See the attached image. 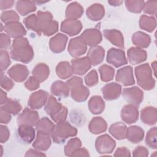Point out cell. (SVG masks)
I'll return each instance as SVG.
<instances>
[{
	"mask_svg": "<svg viewBox=\"0 0 157 157\" xmlns=\"http://www.w3.org/2000/svg\"><path fill=\"white\" fill-rule=\"evenodd\" d=\"M10 56L15 61L23 63H28L34 57L32 47L26 38L15 39L10 48Z\"/></svg>",
	"mask_w": 157,
	"mask_h": 157,
	"instance_id": "6da1fadb",
	"label": "cell"
},
{
	"mask_svg": "<svg viewBox=\"0 0 157 157\" xmlns=\"http://www.w3.org/2000/svg\"><path fill=\"white\" fill-rule=\"evenodd\" d=\"M36 15L39 36L43 33L45 36H50L58 31V23L56 21L53 20V16L50 12L38 11Z\"/></svg>",
	"mask_w": 157,
	"mask_h": 157,
	"instance_id": "7a4b0ae2",
	"label": "cell"
},
{
	"mask_svg": "<svg viewBox=\"0 0 157 157\" xmlns=\"http://www.w3.org/2000/svg\"><path fill=\"white\" fill-rule=\"evenodd\" d=\"M44 110L55 123L64 121L67 115V109L61 103L58 102L55 98L50 96L45 104Z\"/></svg>",
	"mask_w": 157,
	"mask_h": 157,
	"instance_id": "3957f363",
	"label": "cell"
},
{
	"mask_svg": "<svg viewBox=\"0 0 157 157\" xmlns=\"http://www.w3.org/2000/svg\"><path fill=\"white\" fill-rule=\"evenodd\" d=\"M135 75L139 86L145 90L153 89L155 85V80L152 77V71L148 64H144L135 68Z\"/></svg>",
	"mask_w": 157,
	"mask_h": 157,
	"instance_id": "277c9868",
	"label": "cell"
},
{
	"mask_svg": "<svg viewBox=\"0 0 157 157\" xmlns=\"http://www.w3.org/2000/svg\"><path fill=\"white\" fill-rule=\"evenodd\" d=\"M77 134V129L71 126L68 122L64 121L58 123L55 125L52 131L51 136L54 142L61 144L68 137H74Z\"/></svg>",
	"mask_w": 157,
	"mask_h": 157,
	"instance_id": "5b68a950",
	"label": "cell"
},
{
	"mask_svg": "<svg viewBox=\"0 0 157 157\" xmlns=\"http://www.w3.org/2000/svg\"><path fill=\"white\" fill-rule=\"evenodd\" d=\"M69 87L72 98L77 102L86 101L90 94L89 89L83 84V80L78 77H72L66 82Z\"/></svg>",
	"mask_w": 157,
	"mask_h": 157,
	"instance_id": "8992f818",
	"label": "cell"
},
{
	"mask_svg": "<svg viewBox=\"0 0 157 157\" xmlns=\"http://www.w3.org/2000/svg\"><path fill=\"white\" fill-rule=\"evenodd\" d=\"M115 145V140L107 134L98 137L95 142L96 151L102 155L111 153L113 151Z\"/></svg>",
	"mask_w": 157,
	"mask_h": 157,
	"instance_id": "52a82bcc",
	"label": "cell"
},
{
	"mask_svg": "<svg viewBox=\"0 0 157 157\" xmlns=\"http://www.w3.org/2000/svg\"><path fill=\"white\" fill-rule=\"evenodd\" d=\"M106 61L115 67H120L128 63L124 52L121 49L115 48H111L109 50Z\"/></svg>",
	"mask_w": 157,
	"mask_h": 157,
	"instance_id": "ba28073f",
	"label": "cell"
},
{
	"mask_svg": "<svg viewBox=\"0 0 157 157\" xmlns=\"http://www.w3.org/2000/svg\"><path fill=\"white\" fill-rule=\"evenodd\" d=\"M123 96L129 104L138 106L143 101L144 93L137 86L126 88L123 91Z\"/></svg>",
	"mask_w": 157,
	"mask_h": 157,
	"instance_id": "9c48e42d",
	"label": "cell"
},
{
	"mask_svg": "<svg viewBox=\"0 0 157 157\" xmlns=\"http://www.w3.org/2000/svg\"><path fill=\"white\" fill-rule=\"evenodd\" d=\"M80 37L86 45L94 47L102 41V34L99 30L94 28L87 29L80 35Z\"/></svg>",
	"mask_w": 157,
	"mask_h": 157,
	"instance_id": "30bf717a",
	"label": "cell"
},
{
	"mask_svg": "<svg viewBox=\"0 0 157 157\" xmlns=\"http://www.w3.org/2000/svg\"><path fill=\"white\" fill-rule=\"evenodd\" d=\"M87 49V45L80 37L72 38L68 45V52L74 58H77L83 55Z\"/></svg>",
	"mask_w": 157,
	"mask_h": 157,
	"instance_id": "8fae6325",
	"label": "cell"
},
{
	"mask_svg": "<svg viewBox=\"0 0 157 157\" xmlns=\"http://www.w3.org/2000/svg\"><path fill=\"white\" fill-rule=\"evenodd\" d=\"M38 112L33 109L25 108L17 118L18 126L21 124H29L31 126L36 125L39 120Z\"/></svg>",
	"mask_w": 157,
	"mask_h": 157,
	"instance_id": "7c38bea8",
	"label": "cell"
},
{
	"mask_svg": "<svg viewBox=\"0 0 157 157\" xmlns=\"http://www.w3.org/2000/svg\"><path fill=\"white\" fill-rule=\"evenodd\" d=\"M72 73L76 75H83L91 68V64L89 58L85 56L80 58H75L71 60Z\"/></svg>",
	"mask_w": 157,
	"mask_h": 157,
	"instance_id": "4fadbf2b",
	"label": "cell"
},
{
	"mask_svg": "<svg viewBox=\"0 0 157 157\" xmlns=\"http://www.w3.org/2000/svg\"><path fill=\"white\" fill-rule=\"evenodd\" d=\"M48 98V93L44 90H39L31 94L28 105L32 109H39L44 105Z\"/></svg>",
	"mask_w": 157,
	"mask_h": 157,
	"instance_id": "5bb4252c",
	"label": "cell"
},
{
	"mask_svg": "<svg viewBox=\"0 0 157 157\" xmlns=\"http://www.w3.org/2000/svg\"><path fill=\"white\" fill-rule=\"evenodd\" d=\"M60 29L62 32L73 36L80 33L82 29V25L78 20L67 18L61 23Z\"/></svg>",
	"mask_w": 157,
	"mask_h": 157,
	"instance_id": "9a60e30c",
	"label": "cell"
},
{
	"mask_svg": "<svg viewBox=\"0 0 157 157\" xmlns=\"http://www.w3.org/2000/svg\"><path fill=\"white\" fill-rule=\"evenodd\" d=\"M116 80L124 86L134 85L135 80L133 77L132 68L128 66L118 69L116 74Z\"/></svg>",
	"mask_w": 157,
	"mask_h": 157,
	"instance_id": "2e32d148",
	"label": "cell"
},
{
	"mask_svg": "<svg viewBox=\"0 0 157 157\" xmlns=\"http://www.w3.org/2000/svg\"><path fill=\"white\" fill-rule=\"evenodd\" d=\"M7 74L15 82H22L29 75V71L26 66L17 64L10 67L7 71Z\"/></svg>",
	"mask_w": 157,
	"mask_h": 157,
	"instance_id": "e0dca14e",
	"label": "cell"
},
{
	"mask_svg": "<svg viewBox=\"0 0 157 157\" xmlns=\"http://www.w3.org/2000/svg\"><path fill=\"white\" fill-rule=\"evenodd\" d=\"M139 111L137 106L133 104L124 105L121 109V117L123 121L127 124H132L138 120Z\"/></svg>",
	"mask_w": 157,
	"mask_h": 157,
	"instance_id": "ac0fdd59",
	"label": "cell"
},
{
	"mask_svg": "<svg viewBox=\"0 0 157 157\" xmlns=\"http://www.w3.org/2000/svg\"><path fill=\"white\" fill-rule=\"evenodd\" d=\"M4 29L9 37L15 39L22 37L26 34V31L24 26L18 21H12L6 23Z\"/></svg>",
	"mask_w": 157,
	"mask_h": 157,
	"instance_id": "d6986e66",
	"label": "cell"
},
{
	"mask_svg": "<svg viewBox=\"0 0 157 157\" xmlns=\"http://www.w3.org/2000/svg\"><path fill=\"white\" fill-rule=\"evenodd\" d=\"M103 97L107 101L117 99L121 93V86L117 83L112 82L106 84L102 88Z\"/></svg>",
	"mask_w": 157,
	"mask_h": 157,
	"instance_id": "ffe728a7",
	"label": "cell"
},
{
	"mask_svg": "<svg viewBox=\"0 0 157 157\" xmlns=\"http://www.w3.org/2000/svg\"><path fill=\"white\" fill-rule=\"evenodd\" d=\"M67 42V37L64 34L58 33L50 39L49 42L50 48L55 53H60L64 50Z\"/></svg>",
	"mask_w": 157,
	"mask_h": 157,
	"instance_id": "44dd1931",
	"label": "cell"
},
{
	"mask_svg": "<svg viewBox=\"0 0 157 157\" xmlns=\"http://www.w3.org/2000/svg\"><path fill=\"white\" fill-rule=\"evenodd\" d=\"M129 62L133 64H137L145 61L147 58L146 51L138 47H131L127 52Z\"/></svg>",
	"mask_w": 157,
	"mask_h": 157,
	"instance_id": "7402d4cb",
	"label": "cell"
},
{
	"mask_svg": "<svg viewBox=\"0 0 157 157\" xmlns=\"http://www.w3.org/2000/svg\"><path fill=\"white\" fill-rule=\"evenodd\" d=\"M18 135L21 141L26 144H30L35 138V129L33 128V126L21 124L18 126Z\"/></svg>",
	"mask_w": 157,
	"mask_h": 157,
	"instance_id": "603a6c76",
	"label": "cell"
},
{
	"mask_svg": "<svg viewBox=\"0 0 157 157\" xmlns=\"http://www.w3.org/2000/svg\"><path fill=\"white\" fill-rule=\"evenodd\" d=\"M103 35L113 45L120 48H124L123 36L120 31L117 29H105Z\"/></svg>",
	"mask_w": 157,
	"mask_h": 157,
	"instance_id": "cb8c5ba5",
	"label": "cell"
},
{
	"mask_svg": "<svg viewBox=\"0 0 157 157\" xmlns=\"http://www.w3.org/2000/svg\"><path fill=\"white\" fill-rule=\"evenodd\" d=\"M105 50L101 46H94L91 47L87 54V57L89 58L91 65L96 66L104 59Z\"/></svg>",
	"mask_w": 157,
	"mask_h": 157,
	"instance_id": "d4e9b609",
	"label": "cell"
},
{
	"mask_svg": "<svg viewBox=\"0 0 157 157\" xmlns=\"http://www.w3.org/2000/svg\"><path fill=\"white\" fill-rule=\"evenodd\" d=\"M140 118L142 121L147 125H153L156 123V109L153 107H146L141 110Z\"/></svg>",
	"mask_w": 157,
	"mask_h": 157,
	"instance_id": "484cf974",
	"label": "cell"
},
{
	"mask_svg": "<svg viewBox=\"0 0 157 157\" xmlns=\"http://www.w3.org/2000/svg\"><path fill=\"white\" fill-rule=\"evenodd\" d=\"M144 131L139 126H132L126 129V138L132 143H139L143 140Z\"/></svg>",
	"mask_w": 157,
	"mask_h": 157,
	"instance_id": "4316f807",
	"label": "cell"
},
{
	"mask_svg": "<svg viewBox=\"0 0 157 157\" xmlns=\"http://www.w3.org/2000/svg\"><path fill=\"white\" fill-rule=\"evenodd\" d=\"M86 15L88 18L93 21L101 20L104 16L105 10L103 6L100 4H94L86 10Z\"/></svg>",
	"mask_w": 157,
	"mask_h": 157,
	"instance_id": "83f0119b",
	"label": "cell"
},
{
	"mask_svg": "<svg viewBox=\"0 0 157 157\" xmlns=\"http://www.w3.org/2000/svg\"><path fill=\"white\" fill-rule=\"evenodd\" d=\"M70 89L66 83L57 80L53 83L51 86V93L52 94L59 97L66 98L69 94Z\"/></svg>",
	"mask_w": 157,
	"mask_h": 157,
	"instance_id": "f1b7e54d",
	"label": "cell"
},
{
	"mask_svg": "<svg viewBox=\"0 0 157 157\" xmlns=\"http://www.w3.org/2000/svg\"><path fill=\"white\" fill-rule=\"evenodd\" d=\"M88 128L90 131L93 134H100L106 131L107 123L102 117H96L90 121Z\"/></svg>",
	"mask_w": 157,
	"mask_h": 157,
	"instance_id": "f546056e",
	"label": "cell"
},
{
	"mask_svg": "<svg viewBox=\"0 0 157 157\" xmlns=\"http://www.w3.org/2000/svg\"><path fill=\"white\" fill-rule=\"evenodd\" d=\"M32 74L33 76L40 83L48 78L50 74V69L47 64L39 63L33 68Z\"/></svg>",
	"mask_w": 157,
	"mask_h": 157,
	"instance_id": "4dcf8cb0",
	"label": "cell"
},
{
	"mask_svg": "<svg viewBox=\"0 0 157 157\" xmlns=\"http://www.w3.org/2000/svg\"><path fill=\"white\" fill-rule=\"evenodd\" d=\"M88 108L93 114H100L104 110V101L99 96H92L88 102Z\"/></svg>",
	"mask_w": 157,
	"mask_h": 157,
	"instance_id": "1f68e13d",
	"label": "cell"
},
{
	"mask_svg": "<svg viewBox=\"0 0 157 157\" xmlns=\"http://www.w3.org/2000/svg\"><path fill=\"white\" fill-rule=\"evenodd\" d=\"M83 13L82 6L77 2L71 3L66 8V17L68 19L77 20L80 18Z\"/></svg>",
	"mask_w": 157,
	"mask_h": 157,
	"instance_id": "d6a6232c",
	"label": "cell"
},
{
	"mask_svg": "<svg viewBox=\"0 0 157 157\" xmlns=\"http://www.w3.org/2000/svg\"><path fill=\"white\" fill-rule=\"evenodd\" d=\"M35 126L37 133L50 135L52 133L55 124L47 117H43L38 120Z\"/></svg>",
	"mask_w": 157,
	"mask_h": 157,
	"instance_id": "836d02e7",
	"label": "cell"
},
{
	"mask_svg": "<svg viewBox=\"0 0 157 157\" xmlns=\"http://www.w3.org/2000/svg\"><path fill=\"white\" fill-rule=\"evenodd\" d=\"M132 42L138 48H147L150 44L151 38L148 34L141 31H137L132 35Z\"/></svg>",
	"mask_w": 157,
	"mask_h": 157,
	"instance_id": "e575fe53",
	"label": "cell"
},
{
	"mask_svg": "<svg viewBox=\"0 0 157 157\" xmlns=\"http://www.w3.org/2000/svg\"><path fill=\"white\" fill-rule=\"evenodd\" d=\"M51 145V139L49 135L37 133V137L33 144V147L40 151L48 150Z\"/></svg>",
	"mask_w": 157,
	"mask_h": 157,
	"instance_id": "d590c367",
	"label": "cell"
},
{
	"mask_svg": "<svg viewBox=\"0 0 157 157\" xmlns=\"http://www.w3.org/2000/svg\"><path fill=\"white\" fill-rule=\"evenodd\" d=\"M21 105L20 103L14 99L7 98L4 103L1 104V109L6 112L15 115L21 110Z\"/></svg>",
	"mask_w": 157,
	"mask_h": 157,
	"instance_id": "8d00e7d4",
	"label": "cell"
},
{
	"mask_svg": "<svg viewBox=\"0 0 157 157\" xmlns=\"http://www.w3.org/2000/svg\"><path fill=\"white\" fill-rule=\"evenodd\" d=\"M126 126L121 122H117L112 124L109 128L110 134L118 140H121L126 138Z\"/></svg>",
	"mask_w": 157,
	"mask_h": 157,
	"instance_id": "74e56055",
	"label": "cell"
},
{
	"mask_svg": "<svg viewBox=\"0 0 157 157\" xmlns=\"http://www.w3.org/2000/svg\"><path fill=\"white\" fill-rule=\"evenodd\" d=\"M16 9L20 15L24 16L34 12L36 10V6L34 1H18L16 4Z\"/></svg>",
	"mask_w": 157,
	"mask_h": 157,
	"instance_id": "f35d334b",
	"label": "cell"
},
{
	"mask_svg": "<svg viewBox=\"0 0 157 157\" xmlns=\"http://www.w3.org/2000/svg\"><path fill=\"white\" fill-rule=\"evenodd\" d=\"M56 72L57 75L62 79H66L73 74L71 65L67 61L60 62L56 67Z\"/></svg>",
	"mask_w": 157,
	"mask_h": 157,
	"instance_id": "ab89813d",
	"label": "cell"
},
{
	"mask_svg": "<svg viewBox=\"0 0 157 157\" xmlns=\"http://www.w3.org/2000/svg\"><path fill=\"white\" fill-rule=\"evenodd\" d=\"M156 21L155 18L151 16L143 15L139 20V26L141 29H144L149 33L152 32L156 28Z\"/></svg>",
	"mask_w": 157,
	"mask_h": 157,
	"instance_id": "60d3db41",
	"label": "cell"
},
{
	"mask_svg": "<svg viewBox=\"0 0 157 157\" xmlns=\"http://www.w3.org/2000/svg\"><path fill=\"white\" fill-rule=\"evenodd\" d=\"M99 72L100 73L101 80L106 82L113 79L115 70L109 65L103 64L99 67Z\"/></svg>",
	"mask_w": 157,
	"mask_h": 157,
	"instance_id": "b9f144b4",
	"label": "cell"
},
{
	"mask_svg": "<svg viewBox=\"0 0 157 157\" xmlns=\"http://www.w3.org/2000/svg\"><path fill=\"white\" fill-rule=\"evenodd\" d=\"M82 142L78 138H72L70 139L64 147V153L66 156H71L72 153L77 149L80 148Z\"/></svg>",
	"mask_w": 157,
	"mask_h": 157,
	"instance_id": "7bdbcfd3",
	"label": "cell"
},
{
	"mask_svg": "<svg viewBox=\"0 0 157 157\" xmlns=\"http://www.w3.org/2000/svg\"><path fill=\"white\" fill-rule=\"evenodd\" d=\"M143 1H126L125 5L127 9L133 13H140L144 8Z\"/></svg>",
	"mask_w": 157,
	"mask_h": 157,
	"instance_id": "ee69618b",
	"label": "cell"
},
{
	"mask_svg": "<svg viewBox=\"0 0 157 157\" xmlns=\"http://www.w3.org/2000/svg\"><path fill=\"white\" fill-rule=\"evenodd\" d=\"M23 23L25 26L31 30L35 31L39 36V33L37 27V15L36 14H31L29 16L27 17L23 20Z\"/></svg>",
	"mask_w": 157,
	"mask_h": 157,
	"instance_id": "f6af8a7d",
	"label": "cell"
},
{
	"mask_svg": "<svg viewBox=\"0 0 157 157\" xmlns=\"http://www.w3.org/2000/svg\"><path fill=\"white\" fill-rule=\"evenodd\" d=\"M146 144L153 149H156L157 148V140H156V127L151 128L147 134L145 138Z\"/></svg>",
	"mask_w": 157,
	"mask_h": 157,
	"instance_id": "bcb514c9",
	"label": "cell"
},
{
	"mask_svg": "<svg viewBox=\"0 0 157 157\" xmlns=\"http://www.w3.org/2000/svg\"><path fill=\"white\" fill-rule=\"evenodd\" d=\"M1 19L3 23L6 24L12 21H18L20 17L14 10H10L3 12L1 13Z\"/></svg>",
	"mask_w": 157,
	"mask_h": 157,
	"instance_id": "7dc6e473",
	"label": "cell"
},
{
	"mask_svg": "<svg viewBox=\"0 0 157 157\" xmlns=\"http://www.w3.org/2000/svg\"><path fill=\"white\" fill-rule=\"evenodd\" d=\"M98 82V75L96 70L91 71L85 77V83L88 86H93Z\"/></svg>",
	"mask_w": 157,
	"mask_h": 157,
	"instance_id": "c3c4849f",
	"label": "cell"
},
{
	"mask_svg": "<svg viewBox=\"0 0 157 157\" xmlns=\"http://www.w3.org/2000/svg\"><path fill=\"white\" fill-rule=\"evenodd\" d=\"M0 55H1V59H0L1 70V71H3L9 66V65L11 63V61L10 59L9 55L6 50H1Z\"/></svg>",
	"mask_w": 157,
	"mask_h": 157,
	"instance_id": "681fc988",
	"label": "cell"
},
{
	"mask_svg": "<svg viewBox=\"0 0 157 157\" xmlns=\"http://www.w3.org/2000/svg\"><path fill=\"white\" fill-rule=\"evenodd\" d=\"M143 10L145 13L150 15H155L156 14V2L148 1L144 4Z\"/></svg>",
	"mask_w": 157,
	"mask_h": 157,
	"instance_id": "f907efd6",
	"label": "cell"
},
{
	"mask_svg": "<svg viewBox=\"0 0 157 157\" xmlns=\"http://www.w3.org/2000/svg\"><path fill=\"white\" fill-rule=\"evenodd\" d=\"M1 86L3 89L7 91L10 90L13 86V83L12 80L2 72H1Z\"/></svg>",
	"mask_w": 157,
	"mask_h": 157,
	"instance_id": "816d5d0a",
	"label": "cell"
},
{
	"mask_svg": "<svg viewBox=\"0 0 157 157\" xmlns=\"http://www.w3.org/2000/svg\"><path fill=\"white\" fill-rule=\"evenodd\" d=\"M24 85L28 90L33 91L37 89L40 86V82L32 75L28 78Z\"/></svg>",
	"mask_w": 157,
	"mask_h": 157,
	"instance_id": "f5cc1de1",
	"label": "cell"
},
{
	"mask_svg": "<svg viewBox=\"0 0 157 157\" xmlns=\"http://www.w3.org/2000/svg\"><path fill=\"white\" fill-rule=\"evenodd\" d=\"M10 37L6 34L1 33L0 35V45L1 50L7 49L10 45Z\"/></svg>",
	"mask_w": 157,
	"mask_h": 157,
	"instance_id": "db71d44e",
	"label": "cell"
},
{
	"mask_svg": "<svg viewBox=\"0 0 157 157\" xmlns=\"http://www.w3.org/2000/svg\"><path fill=\"white\" fill-rule=\"evenodd\" d=\"M0 132V142L1 143H4L9 139L10 136L9 130L7 126L1 125Z\"/></svg>",
	"mask_w": 157,
	"mask_h": 157,
	"instance_id": "11a10c76",
	"label": "cell"
},
{
	"mask_svg": "<svg viewBox=\"0 0 157 157\" xmlns=\"http://www.w3.org/2000/svg\"><path fill=\"white\" fill-rule=\"evenodd\" d=\"M134 156H144L147 157L148 155V150L142 146H139L136 147L132 153Z\"/></svg>",
	"mask_w": 157,
	"mask_h": 157,
	"instance_id": "9f6ffc18",
	"label": "cell"
},
{
	"mask_svg": "<svg viewBox=\"0 0 157 157\" xmlns=\"http://www.w3.org/2000/svg\"><path fill=\"white\" fill-rule=\"evenodd\" d=\"M12 117L10 113L6 112L2 109H0V119L1 123L7 124L11 120Z\"/></svg>",
	"mask_w": 157,
	"mask_h": 157,
	"instance_id": "6f0895ef",
	"label": "cell"
},
{
	"mask_svg": "<svg viewBox=\"0 0 157 157\" xmlns=\"http://www.w3.org/2000/svg\"><path fill=\"white\" fill-rule=\"evenodd\" d=\"M114 156H130L131 153L129 149L126 147H120L117 149Z\"/></svg>",
	"mask_w": 157,
	"mask_h": 157,
	"instance_id": "680465c9",
	"label": "cell"
},
{
	"mask_svg": "<svg viewBox=\"0 0 157 157\" xmlns=\"http://www.w3.org/2000/svg\"><path fill=\"white\" fill-rule=\"evenodd\" d=\"M88 151L85 148H79L75 150L71 156H89Z\"/></svg>",
	"mask_w": 157,
	"mask_h": 157,
	"instance_id": "91938a15",
	"label": "cell"
},
{
	"mask_svg": "<svg viewBox=\"0 0 157 157\" xmlns=\"http://www.w3.org/2000/svg\"><path fill=\"white\" fill-rule=\"evenodd\" d=\"M25 156H45V155L42 152H40L39 150L29 149L25 155Z\"/></svg>",
	"mask_w": 157,
	"mask_h": 157,
	"instance_id": "94428289",
	"label": "cell"
},
{
	"mask_svg": "<svg viewBox=\"0 0 157 157\" xmlns=\"http://www.w3.org/2000/svg\"><path fill=\"white\" fill-rule=\"evenodd\" d=\"M14 1H0V6L1 9L4 10L7 9L11 8L13 5Z\"/></svg>",
	"mask_w": 157,
	"mask_h": 157,
	"instance_id": "6125c7cd",
	"label": "cell"
},
{
	"mask_svg": "<svg viewBox=\"0 0 157 157\" xmlns=\"http://www.w3.org/2000/svg\"><path fill=\"white\" fill-rule=\"evenodd\" d=\"M0 104H2V103L4 102L6 99L7 98V94L5 93L2 90H1V97H0Z\"/></svg>",
	"mask_w": 157,
	"mask_h": 157,
	"instance_id": "be15d7a7",
	"label": "cell"
},
{
	"mask_svg": "<svg viewBox=\"0 0 157 157\" xmlns=\"http://www.w3.org/2000/svg\"><path fill=\"white\" fill-rule=\"evenodd\" d=\"M108 2L111 5L113 6H117L121 5V4L123 2L122 1H109Z\"/></svg>",
	"mask_w": 157,
	"mask_h": 157,
	"instance_id": "e7e4bbea",
	"label": "cell"
},
{
	"mask_svg": "<svg viewBox=\"0 0 157 157\" xmlns=\"http://www.w3.org/2000/svg\"><path fill=\"white\" fill-rule=\"evenodd\" d=\"M156 62L154 61L153 63H151V66L153 69L154 70V74L155 75V69H156Z\"/></svg>",
	"mask_w": 157,
	"mask_h": 157,
	"instance_id": "03108f58",
	"label": "cell"
},
{
	"mask_svg": "<svg viewBox=\"0 0 157 157\" xmlns=\"http://www.w3.org/2000/svg\"><path fill=\"white\" fill-rule=\"evenodd\" d=\"M1 147V156H2V152H3V150H2V146H1L0 147Z\"/></svg>",
	"mask_w": 157,
	"mask_h": 157,
	"instance_id": "003e7915",
	"label": "cell"
}]
</instances>
